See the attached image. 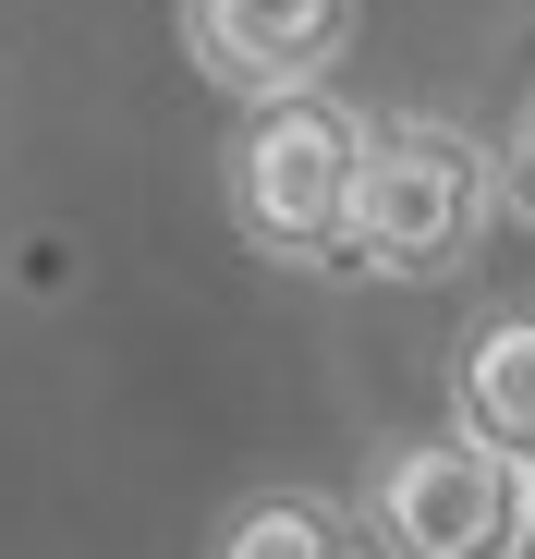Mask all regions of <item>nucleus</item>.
I'll list each match as a JSON object with an SVG mask.
<instances>
[{"label":"nucleus","mask_w":535,"mask_h":559,"mask_svg":"<svg viewBox=\"0 0 535 559\" xmlns=\"http://www.w3.org/2000/svg\"><path fill=\"white\" fill-rule=\"evenodd\" d=\"M183 61L219 98H293L353 61V0H183Z\"/></svg>","instance_id":"4"},{"label":"nucleus","mask_w":535,"mask_h":559,"mask_svg":"<svg viewBox=\"0 0 535 559\" xmlns=\"http://www.w3.org/2000/svg\"><path fill=\"white\" fill-rule=\"evenodd\" d=\"M353 170H366V110H341L329 85L255 98L243 134H231V231L268 267H341Z\"/></svg>","instance_id":"2"},{"label":"nucleus","mask_w":535,"mask_h":559,"mask_svg":"<svg viewBox=\"0 0 535 559\" xmlns=\"http://www.w3.org/2000/svg\"><path fill=\"white\" fill-rule=\"evenodd\" d=\"M378 559H523L535 547V475L499 462L487 438H402L366 487Z\"/></svg>","instance_id":"3"},{"label":"nucleus","mask_w":535,"mask_h":559,"mask_svg":"<svg viewBox=\"0 0 535 559\" xmlns=\"http://www.w3.org/2000/svg\"><path fill=\"white\" fill-rule=\"evenodd\" d=\"M499 207H511V219L535 231V98L511 110V146H499Z\"/></svg>","instance_id":"7"},{"label":"nucleus","mask_w":535,"mask_h":559,"mask_svg":"<svg viewBox=\"0 0 535 559\" xmlns=\"http://www.w3.org/2000/svg\"><path fill=\"white\" fill-rule=\"evenodd\" d=\"M499 219V146L438 122V110H390L366 122V170H353V231L341 267L353 280H451Z\"/></svg>","instance_id":"1"},{"label":"nucleus","mask_w":535,"mask_h":559,"mask_svg":"<svg viewBox=\"0 0 535 559\" xmlns=\"http://www.w3.org/2000/svg\"><path fill=\"white\" fill-rule=\"evenodd\" d=\"M451 414H463V438H487L499 462L535 475V305H523V317H487V329L463 341Z\"/></svg>","instance_id":"5"},{"label":"nucleus","mask_w":535,"mask_h":559,"mask_svg":"<svg viewBox=\"0 0 535 559\" xmlns=\"http://www.w3.org/2000/svg\"><path fill=\"white\" fill-rule=\"evenodd\" d=\"M207 559H353V523H341L329 499H305V487H268V499H243V511L219 523Z\"/></svg>","instance_id":"6"}]
</instances>
